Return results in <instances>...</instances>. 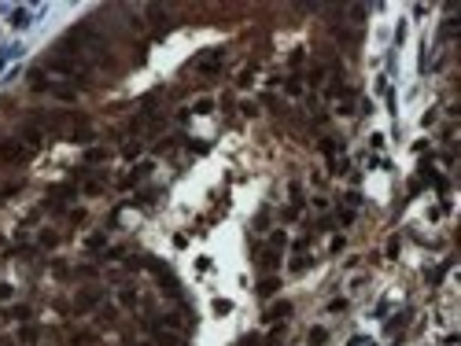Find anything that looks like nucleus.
Listing matches in <instances>:
<instances>
[{
    "instance_id": "obj_2",
    "label": "nucleus",
    "mask_w": 461,
    "mask_h": 346,
    "mask_svg": "<svg viewBox=\"0 0 461 346\" xmlns=\"http://www.w3.org/2000/svg\"><path fill=\"white\" fill-rule=\"evenodd\" d=\"M218 67H222V59H218V55L211 52V55H207V59L200 63V74H214V70H218Z\"/></svg>"
},
{
    "instance_id": "obj_1",
    "label": "nucleus",
    "mask_w": 461,
    "mask_h": 346,
    "mask_svg": "<svg viewBox=\"0 0 461 346\" xmlns=\"http://www.w3.org/2000/svg\"><path fill=\"white\" fill-rule=\"evenodd\" d=\"M0 158H4V162H22L26 158L22 140H4V144H0Z\"/></svg>"
},
{
    "instance_id": "obj_4",
    "label": "nucleus",
    "mask_w": 461,
    "mask_h": 346,
    "mask_svg": "<svg viewBox=\"0 0 461 346\" xmlns=\"http://www.w3.org/2000/svg\"><path fill=\"white\" fill-rule=\"evenodd\" d=\"M4 298H11V287H7V284H0V302H4Z\"/></svg>"
},
{
    "instance_id": "obj_3",
    "label": "nucleus",
    "mask_w": 461,
    "mask_h": 346,
    "mask_svg": "<svg viewBox=\"0 0 461 346\" xmlns=\"http://www.w3.org/2000/svg\"><path fill=\"white\" fill-rule=\"evenodd\" d=\"M122 302H126V306L137 302V291H133V287H126V291H122Z\"/></svg>"
}]
</instances>
